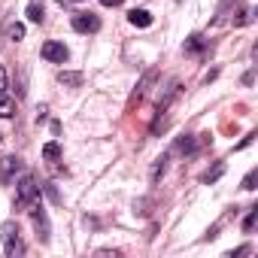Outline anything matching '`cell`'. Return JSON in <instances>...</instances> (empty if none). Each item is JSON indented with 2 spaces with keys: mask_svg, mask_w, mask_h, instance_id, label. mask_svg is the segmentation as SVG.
<instances>
[{
  "mask_svg": "<svg viewBox=\"0 0 258 258\" xmlns=\"http://www.w3.org/2000/svg\"><path fill=\"white\" fill-rule=\"evenodd\" d=\"M179 94H182V85H179V79H170V85L164 88V94H161V100H158V109H155V121H152V134H161L164 127L170 124V106L179 100Z\"/></svg>",
  "mask_w": 258,
  "mask_h": 258,
  "instance_id": "1",
  "label": "cell"
},
{
  "mask_svg": "<svg viewBox=\"0 0 258 258\" xmlns=\"http://www.w3.org/2000/svg\"><path fill=\"white\" fill-rule=\"evenodd\" d=\"M34 201H40V185H37V176H34V173H22V179L16 182L13 210H16V213H25Z\"/></svg>",
  "mask_w": 258,
  "mask_h": 258,
  "instance_id": "2",
  "label": "cell"
},
{
  "mask_svg": "<svg viewBox=\"0 0 258 258\" xmlns=\"http://www.w3.org/2000/svg\"><path fill=\"white\" fill-rule=\"evenodd\" d=\"M0 243H4L7 258H22L25 255V240H22V231L13 219L0 225Z\"/></svg>",
  "mask_w": 258,
  "mask_h": 258,
  "instance_id": "3",
  "label": "cell"
},
{
  "mask_svg": "<svg viewBox=\"0 0 258 258\" xmlns=\"http://www.w3.org/2000/svg\"><path fill=\"white\" fill-rule=\"evenodd\" d=\"M28 213H31V222H34V231H37V240H40L43 246H49V243H52V222H49V213L43 210L40 201H34V204L28 207Z\"/></svg>",
  "mask_w": 258,
  "mask_h": 258,
  "instance_id": "4",
  "label": "cell"
},
{
  "mask_svg": "<svg viewBox=\"0 0 258 258\" xmlns=\"http://www.w3.org/2000/svg\"><path fill=\"white\" fill-rule=\"evenodd\" d=\"M207 143H213L210 134H185V137H176V143H173L170 152H176V155H195V152H198L201 146H207Z\"/></svg>",
  "mask_w": 258,
  "mask_h": 258,
  "instance_id": "5",
  "label": "cell"
},
{
  "mask_svg": "<svg viewBox=\"0 0 258 258\" xmlns=\"http://www.w3.org/2000/svg\"><path fill=\"white\" fill-rule=\"evenodd\" d=\"M70 25L76 34H97L100 31V16H94L91 10L88 13H73L70 16Z\"/></svg>",
  "mask_w": 258,
  "mask_h": 258,
  "instance_id": "6",
  "label": "cell"
},
{
  "mask_svg": "<svg viewBox=\"0 0 258 258\" xmlns=\"http://www.w3.org/2000/svg\"><path fill=\"white\" fill-rule=\"evenodd\" d=\"M16 173H25V161L19 155H7V158H0V182L10 185L16 179Z\"/></svg>",
  "mask_w": 258,
  "mask_h": 258,
  "instance_id": "7",
  "label": "cell"
},
{
  "mask_svg": "<svg viewBox=\"0 0 258 258\" xmlns=\"http://www.w3.org/2000/svg\"><path fill=\"white\" fill-rule=\"evenodd\" d=\"M40 55H43L49 64H67V58H70V49H67L64 43H58V40H46Z\"/></svg>",
  "mask_w": 258,
  "mask_h": 258,
  "instance_id": "8",
  "label": "cell"
},
{
  "mask_svg": "<svg viewBox=\"0 0 258 258\" xmlns=\"http://www.w3.org/2000/svg\"><path fill=\"white\" fill-rule=\"evenodd\" d=\"M155 79H158V70H155V67H149V70L143 73V79L137 82V88H134V94H131V106H134V103H140V100L146 97V91H149V85H152Z\"/></svg>",
  "mask_w": 258,
  "mask_h": 258,
  "instance_id": "9",
  "label": "cell"
},
{
  "mask_svg": "<svg viewBox=\"0 0 258 258\" xmlns=\"http://www.w3.org/2000/svg\"><path fill=\"white\" fill-rule=\"evenodd\" d=\"M167 164H170V152H161V155L152 161V170H149V182H152V185L161 182V176L167 173Z\"/></svg>",
  "mask_w": 258,
  "mask_h": 258,
  "instance_id": "10",
  "label": "cell"
},
{
  "mask_svg": "<svg viewBox=\"0 0 258 258\" xmlns=\"http://www.w3.org/2000/svg\"><path fill=\"white\" fill-rule=\"evenodd\" d=\"M207 46H210V40H204L201 34H191V37L185 40L182 52H185V55H204V52H207Z\"/></svg>",
  "mask_w": 258,
  "mask_h": 258,
  "instance_id": "11",
  "label": "cell"
},
{
  "mask_svg": "<svg viewBox=\"0 0 258 258\" xmlns=\"http://www.w3.org/2000/svg\"><path fill=\"white\" fill-rule=\"evenodd\" d=\"M58 82L67 88H79L85 82V73L82 70H58Z\"/></svg>",
  "mask_w": 258,
  "mask_h": 258,
  "instance_id": "12",
  "label": "cell"
},
{
  "mask_svg": "<svg viewBox=\"0 0 258 258\" xmlns=\"http://www.w3.org/2000/svg\"><path fill=\"white\" fill-rule=\"evenodd\" d=\"M127 22H131L134 28H149L152 25V13L149 10H131L127 13Z\"/></svg>",
  "mask_w": 258,
  "mask_h": 258,
  "instance_id": "13",
  "label": "cell"
},
{
  "mask_svg": "<svg viewBox=\"0 0 258 258\" xmlns=\"http://www.w3.org/2000/svg\"><path fill=\"white\" fill-rule=\"evenodd\" d=\"M43 19H46L43 0H31V4H28V22H34V25H43Z\"/></svg>",
  "mask_w": 258,
  "mask_h": 258,
  "instance_id": "14",
  "label": "cell"
},
{
  "mask_svg": "<svg viewBox=\"0 0 258 258\" xmlns=\"http://www.w3.org/2000/svg\"><path fill=\"white\" fill-rule=\"evenodd\" d=\"M222 173H225V161H216V164L201 176V182H204V185H213V182H219V179H222Z\"/></svg>",
  "mask_w": 258,
  "mask_h": 258,
  "instance_id": "15",
  "label": "cell"
},
{
  "mask_svg": "<svg viewBox=\"0 0 258 258\" xmlns=\"http://www.w3.org/2000/svg\"><path fill=\"white\" fill-rule=\"evenodd\" d=\"M13 115H16V100L0 94V118H13Z\"/></svg>",
  "mask_w": 258,
  "mask_h": 258,
  "instance_id": "16",
  "label": "cell"
},
{
  "mask_svg": "<svg viewBox=\"0 0 258 258\" xmlns=\"http://www.w3.org/2000/svg\"><path fill=\"white\" fill-rule=\"evenodd\" d=\"M43 158H46L49 164H55V161H61V146H58L55 140H52V143H46V146H43Z\"/></svg>",
  "mask_w": 258,
  "mask_h": 258,
  "instance_id": "17",
  "label": "cell"
},
{
  "mask_svg": "<svg viewBox=\"0 0 258 258\" xmlns=\"http://www.w3.org/2000/svg\"><path fill=\"white\" fill-rule=\"evenodd\" d=\"M243 25H252V7H240V10H237L234 28H243Z\"/></svg>",
  "mask_w": 258,
  "mask_h": 258,
  "instance_id": "18",
  "label": "cell"
},
{
  "mask_svg": "<svg viewBox=\"0 0 258 258\" xmlns=\"http://www.w3.org/2000/svg\"><path fill=\"white\" fill-rule=\"evenodd\" d=\"M255 222H258V207H249V213L243 219V234H252L255 231Z\"/></svg>",
  "mask_w": 258,
  "mask_h": 258,
  "instance_id": "19",
  "label": "cell"
},
{
  "mask_svg": "<svg viewBox=\"0 0 258 258\" xmlns=\"http://www.w3.org/2000/svg\"><path fill=\"white\" fill-rule=\"evenodd\" d=\"M7 37H10V40H16V43H19V40H22V37H25V25H19V22H13V25H10V28H7Z\"/></svg>",
  "mask_w": 258,
  "mask_h": 258,
  "instance_id": "20",
  "label": "cell"
},
{
  "mask_svg": "<svg viewBox=\"0 0 258 258\" xmlns=\"http://www.w3.org/2000/svg\"><path fill=\"white\" fill-rule=\"evenodd\" d=\"M149 207H152V201H149V198H140V201H134V213H137V216H149V213H152Z\"/></svg>",
  "mask_w": 258,
  "mask_h": 258,
  "instance_id": "21",
  "label": "cell"
},
{
  "mask_svg": "<svg viewBox=\"0 0 258 258\" xmlns=\"http://www.w3.org/2000/svg\"><path fill=\"white\" fill-rule=\"evenodd\" d=\"M255 182H258V170H249L243 176V191H255Z\"/></svg>",
  "mask_w": 258,
  "mask_h": 258,
  "instance_id": "22",
  "label": "cell"
},
{
  "mask_svg": "<svg viewBox=\"0 0 258 258\" xmlns=\"http://www.w3.org/2000/svg\"><path fill=\"white\" fill-rule=\"evenodd\" d=\"M43 191L49 195V201H52V204H64V198L58 195V188H55V182H46V185H43Z\"/></svg>",
  "mask_w": 258,
  "mask_h": 258,
  "instance_id": "23",
  "label": "cell"
},
{
  "mask_svg": "<svg viewBox=\"0 0 258 258\" xmlns=\"http://www.w3.org/2000/svg\"><path fill=\"white\" fill-rule=\"evenodd\" d=\"M7 88H10V73L7 67H0V94H7Z\"/></svg>",
  "mask_w": 258,
  "mask_h": 258,
  "instance_id": "24",
  "label": "cell"
},
{
  "mask_svg": "<svg viewBox=\"0 0 258 258\" xmlns=\"http://www.w3.org/2000/svg\"><path fill=\"white\" fill-rule=\"evenodd\" d=\"M255 137H258V134H255V131H249V134H246V137H243V140H240V143L234 146V152H240V149H246V146H249V143H252Z\"/></svg>",
  "mask_w": 258,
  "mask_h": 258,
  "instance_id": "25",
  "label": "cell"
},
{
  "mask_svg": "<svg viewBox=\"0 0 258 258\" xmlns=\"http://www.w3.org/2000/svg\"><path fill=\"white\" fill-rule=\"evenodd\" d=\"M249 252H252V246L246 243V246H237L234 252H228V258H240V255H249Z\"/></svg>",
  "mask_w": 258,
  "mask_h": 258,
  "instance_id": "26",
  "label": "cell"
},
{
  "mask_svg": "<svg viewBox=\"0 0 258 258\" xmlns=\"http://www.w3.org/2000/svg\"><path fill=\"white\" fill-rule=\"evenodd\" d=\"M46 118H49V106H40V109H37V124H43Z\"/></svg>",
  "mask_w": 258,
  "mask_h": 258,
  "instance_id": "27",
  "label": "cell"
},
{
  "mask_svg": "<svg viewBox=\"0 0 258 258\" xmlns=\"http://www.w3.org/2000/svg\"><path fill=\"white\" fill-rule=\"evenodd\" d=\"M252 82H255V70H246L243 73V85H252Z\"/></svg>",
  "mask_w": 258,
  "mask_h": 258,
  "instance_id": "28",
  "label": "cell"
},
{
  "mask_svg": "<svg viewBox=\"0 0 258 258\" xmlns=\"http://www.w3.org/2000/svg\"><path fill=\"white\" fill-rule=\"evenodd\" d=\"M216 237H219V225H213V228L207 231V237H204V240H216Z\"/></svg>",
  "mask_w": 258,
  "mask_h": 258,
  "instance_id": "29",
  "label": "cell"
},
{
  "mask_svg": "<svg viewBox=\"0 0 258 258\" xmlns=\"http://www.w3.org/2000/svg\"><path fill=\"white\" fill-rule=\"evenodd\" d=\"M100 4H103V7H121L124 0H100Z\"/></svg>",
  "mask_w": 258,
  "mask_h": 258,
  "instance_id": "30",
  "label": "cell"
},
{
  "mask_svg": "<svg viewBox=\"0 0 258 258\" xmlns=\"http://www.w3.org/2000/svg\"><path fill=\"white\" fill-rule=\"evenodd\" d=\"M61 7H73V4H82V0H58Z\"/></svg>",
  "mask_w": 258,
  "mask_h": 258,
  "instance_id": "31",
  "label": "cell"
}]
</instances>
